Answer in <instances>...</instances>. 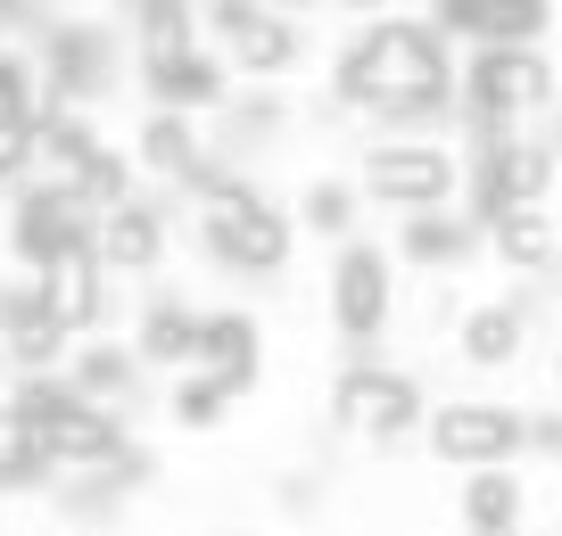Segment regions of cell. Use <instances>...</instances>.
<instances>
[{"label": "cell", "instance_id": "obj_1", "mask_svg": "<svg viewBox=\"0 0 562 536\" xmlns=\"http://www.w3.org/2000/svg\"><path fill=\"white\" fill-rule=\"evenodd\" d=\"M175 215H191V248L207 273L248 281V289H273L290 264H299V231L281 215V198L265 191L257 173L240 166H207L191 191L175 198Z\"/></svg>", "mask_w": 562, "mask_h": 536}, {"label": "cell", "instance_id": "obj_2", "mask_svg": "<svg viewBox=\"0 0 562 536\" xmlns=\"http://www.w3.org/2000/svg\"><path fill=\"white\" fill-rule=\"evenodd\" d=\"M405 306V273L389 264V248L372 231H356L348 248H331V273H323V313H331L339 364H381L389 330Z\"/></svg>", "mask_w": 562, "mask_h": 536}, {"label": "cell", "instance_id": "obj_3", "mask_svg": "<svg viewBox=\"0 0 562 536\" xmlns=\"http://www.w3.org/2000/svg\"><path fill=\"white\" fill-rule=\"evenodd\" d=\"M422 413H430V388H422V372L397 364V355H381V364H339L331 388H323V421L364 437L372 454H405L422 437Z\"/></svg>", "mask_w": 562, "mask_h": 536}, {"label": "cell", "instance_id": "obj_4", "mask_svg": "<svg viewBox=\"0 0 562 536\" xmlns=\"http://www.w3.org/2000/svg\"><path fill=\"white\" fill-rule=\"evenodd\" d=\"M25 50H34L42 100H50V107H83V116H100V107L124 91V75H133L124 34H116L108 18H67V9H58L50 34L25 42Z\"/></svg>", "mask_w": 562, "mask_h": 536}, {"label": "cell", "instance_id": "obj_5", "mask_svg": "<svg viewBox=\"0 0 562 536\" xmlns=\"http://www.w3.org/2000/svg\"><path fill=\"white\" fill-rule=\"evenodd\" d=\"M554 107H562V83L546 50H463L456 58V116L496 124V133H529Z\"/></svg>", "mask_w": 562, "mask_h": 536}, {"label": "cell", "instance_id": "obj_6", "mask_svg": "<svg viewBox=\"0 0 562 536\" xmlns=\"http://www.w3.org/2000/svg\"><path fill=\"white\" fill-rule=\"evenodd\" d=\"M521 421H529V404L488 397V388H472V397H430L414 446L439 470H521Z\"/></svg>", "mask_w": 562, "mask_h": 536}, {"label": "cell", "instance_id": "obj_7", "mask_svg": "<svg viewBox=\"0 0 562 536\" xmlns=\"http://www.w3.org/2000/svg\"><path fill=\"white\" fill-rule=\"evenodd\" d=\"M348 182L381 215H439L456 207V149L447 140H356Z\"/></svg>", "mask_w": 562, "mask_h": 536}, {"label": "cell", "instance_id": "obj_8", "mask_svg": "<svg viewBox=\"0 0 562 536\" xmlns=\"http://www.w3.org/2000/svg\"><path fill=\"white\" fill-rule=\"evenodd\" d=\"M175 240H182V215H175V198H166V191H133L124 207H108L100 224H91V256H100V273L116 281V289H133V281L158 289Z\"/></svg>", "mask_w": 562, "mask_h": 536}, {"label": "cell", "instance_id": "obj_9", "mask_svg": "<svg viewBox=\"0 0 562 536\" xmlns=\"http://www.w3.org/2000/svg\"><path fill=\"white\" fill-rule=\"evenodd\" d=\"M34 306L50 313L67 339H116V313H124V289L100 273V256H91V240H75V248H58L50 264H42L34 281Z\"/></svg>", "mask_w": 562, "mask_h": 536}, {"label": "cell", "instance_id": "obj_10", "mask_svg": "<svg viewBox=\"0 0 562 536\" xmlns=\"http://www.w3.org/2000/svg\"><path fill=\"white\" fill-rule=\"evenodd\" d=\"M306 50H315V34H306L299 9H265V0H240V25L224 34V67L240 91H281V75H299Z\"/></svg>", "mask_w": 562, "mask_h": 536}, {"label": "cell", "instance_id": "obj_11", "mask_svg": "<svg viewBox=\"0 0 562 536\" xmlns=\"http://www.w3.org/2000/svg\"><path fill=\"white\" fill-rule=\"evenodd\" d=\"M529 339H538V322L521 313L513 289L463 297V313L447 322V346H456V364L472 372V380H513V372L529 364Z\"/></svg>", "mask_w": 562, "mask_h": 536}, {"label": "cell", "instance_id": "obj_12", "mask_svg": "<svg viewBox=\"0 0 562 536\" xmlns=\"http://www.w3.org/2000/svg\"><path fill=\"white\" fill-rule=\"evenodd\" d=\"M75 240H91V215L75 207L67 191H50V182H18V191H9V207H0V256L18 264L25 281Z\"/></svg>", "mask_w": 562, "mask_h": 536}, {"label": "cell", "instance_id": "obj_13", "mask_svg": "<svg viewBox=\"0 0 562 536\" xmlns=\"http://www.w3.org/2000/svg\"><path fill=\"white\" fill-rule=\"evenodd\" d=\"M124 91H140V107H158V116H191V124H207L240 83H232V67L207 50V42H199V50H182V58H140Z\"/></svg>", "mask_w": 562, "mask_h": 536}, {"label": "cell", "instance_id": "obj_14", "mask_svg": "<svg viewBox=\"0 0 562 536\" xmlns=\"http://www.w3.org/2000/svg\"><path fill=\"white\" fill-rule=\"evenodd\" d=\"M191 372H207L232 404L265 388V313L257 306H199V355Z\"/></svg>", "mask_w": 562, "mask_h": 536}, {"label": "cell", "instance_id": "obj_15", "mask_svg": "<svg viewBox=\"0 0 562 536\" xmlns=\"http://www.w3.org/2000/svg\"><path fill=\"white\" fill-rule=\"evenodd\" d=\"M124 157H133L140 191H166V198H182L199 173L215 166L207 124H191V116H158V107H140V116H133V140H124Z\"/></svg>", "mask_w": 562, "mask_h": 536}, {"label": "cell", "instance_id": "obj_16", "mask_svg": "<svg viewBox=\"0 0 562 536\" xmlns=\"http://www.w3.org/2000/svg\"><path fill=\"white\" fill-rule=\"evenodd\" d=\"M124 346H133V364L149 372V380H175V372H191V355H199V297H182V289H140V306H133V322H124Z\"/></svg>", "mask_w": 562, "mask_h": 536}, {"label": "cell", "instance_id": "obj_17", "mask_svg": "<svg viewBox=\"0 0 562 536\" xmlns=\"http://www.w3.org/2000/svg\"><path fill=\"white\" fill-rule=\"evenodd\" d=\"M290 124H299V100H290V91H232L207 116V149H215V166L248 173L257 157H273L281 140H290Z\"/></svg>", "mask_w": 562, "mask_h": 536}, {"label": "cell", "instance_id": "obj_18", "mask_svg": "<svg viewBox=\"0 0 562 536\" xmlns=\"http://www.w3.org/2000/svg\"><path fill=\"white\" fill-rule=\"evenodd\" d=\"M389 264L397 273H422V281H463L480 264V231L463 224L456 207H439V215H397V231H389Z\"/></svg>", "mask_w": 562, "mask_h": 536}, {"label": "cell", "instance_id": "obj_19", "mask_svg": "<svg viewBox=\"0 0 562 536\" xmlns=\"http://www.w3.org/2000/svg\"><path fill=\"white\" fill-rule=\"evenodd\" d=\"M67 355H75V339L34 306V289H25V281H9V289H0V380H42V372H67Z\"/></svg>", "mask_w": 562, "mask_h": 536}, {"label": "cell", "instance_id": "obj_20", "mask_svg": "<svg viewBox=\"0 0 562 536\" xmlns=\"http://www.w3.org/2000/svg\"><path fill=\"white\" fill-rule=\"evenodd\" d=\"M480 256L513 281V289H538V281H562V248H554V207H513L480 231Z\"/></svg>", "mask_w": 562, "mask_h": 536}, {"label": "cell", "instance_id": "obj_21", "mask_svg": "<svg viewBox=\"0 0 562 536\" xmlns=\"http://www.w3.org/2000/svg\"><path fill=\"white\" fill-rule=\"evenodd\" d=\"M67 388H75L83 404H100V413H124V421L149 404V372L133 364V346H124V339H75Z\"/></svg>", "mask_w": 562, "mask_h": 536}, {"label": "cell", "instance_id": "obj_22", "mask_svg": "<svg viewBox=\"0 0 562 536\" xmlns=\"http://www.w3.org/2000/svg\"><path fill=\"white\" fill-rule=\"evenodd\" d=\"M281 215H290L299 240H323V248H348L356 231H364V198H356L348 166H315L299 191L281 198Z\"/></svg>", "mask_w": 562, "mask_h": 536}, {"label": "cell", "instance_id": "obj_23", "mask_svg": "<svg viewBox=\"0 0 562 536\" xmlns=\"http://www.w3.org/2000/svg\"><path fill=\"white\" fill-rule=\"evenodd\" d=\"M108 149V124L83 116V107H34V173L25 182H50V191H75V173Z\"/></svg>", "mask_w": 562, "mask_h": 536}, {"label": "cell", "instance_id": "obj_24", "mask_svg": "<svg viewBox=\"0 0 562 536\" xmlns=\"http://www.w3.org/2000/svg\"><path fill=\"white\" fill-rule=\"evenodd\" d=\"M133 437H140V430H133L124 413L75 404V413H67V421H50V430H42L34 446H42V463H50V470H67V479H75V470H108L124 446H133Z\"/></svg>", "mask_w": 562, "mask_h": 536}, {"label": "cell", "instance_id": "obj_25", "mask_svg": "<svg viewBox=\"0 0 562 536\" xmlns=\"http://www.w3.org/2000/svg\"><path fill=\"white\" fill-rule=\"evenodd\" d=\"M456 528L463 536H521L529 528V479L521 470H463L456 479Z\"/></svg>", "mask_w": 562, "mask_h": 536}, {"label": "cell", "instance_id": "obj_26", "mask_svg": "<svg viewBox=\"0 0 562 536\" xmlns=\"http://www.w3.org/2000/svg\"><path fill=\"white\" fill-rule=\"evenodd\" d=\"M472 157L496 173L505 207H554V191H562V166H554V149H546L538 133H505L496 149H472Z\"/></svg>", "mask_w": 562, "mask_h": 536}, {"label": "cell", "instance_id": "obj_27", "mask_svg": "<svg viewBox=\"0 0 562 536\" xmlns=\"http://www.w3.org/2000/svg\"><path fill=\"white\" fill-rule=\"evenodd\" d=\"M124 58H182V50H199V0H133L124 9Z\"/></svg>", "mask_w": 562, "mask_h": 536}, {"label": "cell", "instance_id": "obj_28", "mask_svg": "<svg viewBox=\"0 0 562 536\" xmlns=\"http://www.w3.org/2000/svg\"><path fill=\"white\" fill-rule=\"evenodd\" d=\"M158 421H166L175 437H215V430L232 421V397L207 380V372H175V380L158 388Z\"/></svg>", "mask_w": 562, "mask_h": 536}, {"label": "cell", "instance_id": "obj_29", "mask_svg": "<svg viewBox=\"0 0 562 536\" xmlns=\"http://www.w3.org/2000/svg\"><path fill=\"white\" fill-rule=\"evenodd\" d=\"M58 470L42 463V446H34V430H25L9 404H0V503H18V495H42Z\"/></svg>", "mask_w": 562, "mask_h": 536}, {"label": "cell", "instance_id": "obj_30", "mask_svg": "<svg viewBox=\"0 0 562 536\" xmlns=\"http://www.w3.org/2000/svg\"><path fill=\"white\" fill-rule=\"evenodd\" d=\"M133 191H140V173H133V157H124L116 140H108V149L91 157L83 173H75V191H67V198H75V207L91 215V224H100V215H108V207H124V198H133Z\"/></svg>", "mask_w": 562, "mask_h": 536}, {"label": "cell", "instance_id": "obj_31", "mask_svg": "<svg viewBox=\"0 0 562 536\" xmlns=\"http://www.w3.org/2000/svg\"><path fill=\"white\" fill-rule=\"evenodd\" d=\"M50 503H58V520H75V528H116V520H124V495L108 479H91V470L50 479Z\"/></svg>", "mask_w": 562, "mask_h": 536}, {"label": "cell", "instance_id": "obj_32", "mask_svg": "<svg viewBox=\"0 0 562 536\" xmlns=\"http://www.w3.org/2000/svg\"><path fill=\"white\" fill-rule=\"evenodd\" d=\"M34 107H42L34 50H25V42H9V50H0V116H34Z\"/></svg>", "mask_w": 562, "mask_h": 536}, {"label": "cell", "instance_id": "obj_33", "mask_svg": "<svg viewBox=\"0 0 562 536\" xmlns=\"http://www.w3.org/2000/svg\"><path fill=\"white\" fill-rule=\"evenodd\" d=\"M91 479H108V487H116L124 503H133L140 487H158V446H149V437H133V446H124V454H116L108 470H91Z\"/></svg>", "mask_w": 562, "mask_h": 536}, {"label": "cell", "instance_id": "obj_34", "mask_svg": "<svg viewBox=\"0 0 562 536\" xmlns=\"http://www.w3.org/2000/svg\"><path fill=\"white\" fill-rule=\"evenodd\" d=\"M521 463H562V404H529V421H521Z\"/></svg>", "mask_w": 562, "mask_h": 536}, {"label": "cell", "instance_id": "obj_35", "mask_svg": "<svg viewBox=\"0 0 562 536\" xmlns=\"http://www.w3.org/2000/svg\"><path fill=\"white\" fill-rule=\"evenodd\" d=\"M273 503H281V520H315L323 512V470H290V479H273Z\"/></svg>", "mask_w": 562, "mask_h": 536}, {"label": "cell", "instance_id": "obj_36", "mask_svg": "<svg viewBox=\"0 0 562 536\" xmlns=\"http://www.w3.org/2000/svg\"><path fill=\"white\" fill-rule=\"evenodd\" d=\"M0 173L9 182L34 173V116H0Z\"/></svg>", "mask_w": 562, "mask_h": 536}, {"label": "cell", "instance_id": "obj_37", "mask_svg": "<svg viewBox=\"0 0 562 536\" xmlns=\"http://www.w3.org/2000/svg\"><path fill=\"white\" fill-rule=\"evenodd\" d=\"M546 388H554V404H562V330H554V355H546Z\"/></svg>", "mask_w": 562, "mask_h": 536}, {"label": "cell", "instance_id": "obj_38", "mask_svg": "<svg viewBox=\"0 0 562 536\" xmlns=\"http://www.w3.org/2000/svg\"><path fill=\"white\" fill-rule=\"evenodd\" d=\"M207 536H257V528H207Z\"/></svg>", "mask_w": 562, "mask_h": 536}, {"label": "cell", "instance_id": "obj_39", "mask_svg": "<svg viewBox=\"0 0 562 536\" xmlns=\"http://www.w3.org/2000/svg\"><path fill=\"white\" fill-rule=\"evenodd\" d=\"M9 191H18V182H9V173H0V207H9Z\"/></svg>", "mask_w": 562, "mask_h": 536}, {"label": "cell", "instance_id": "obj_40", "mask_svg": "<svg viewBox=\"0 0 562 536\" xmlns=\"http://www.w3.org/2000/svg\"><path fill=\"white\" fill-rule=\"evenodd\" d=\"M0 536H9V503H0Z\"/></svg>", "mask_w": 562, "mask_h": 536}, {"label": "cell", "instance_id": "obj_41", "mask_svg": "<svg viewBox=\"0 0 562 536\" xmlns=\"http://www.w3.org/2000/svg\"><path fill=\"white\" fill-rule=\"evenodd\" d=\"M554 248H562V215H554Z\"/></svg>", "mask_w": 562, "mask_h": 536}, {"label": "cell", "instance_id": "obj_42", "mask_svg": "<svg viewBox=\"0 0 562 536\" xmlns=\"http://www.w3.org/2000/svg\"><path fill=\"white\" fill-rule=\"evenodd\" d=\"M521 536H554V528H521Z\"/></svg>", "mask_w": 562, "mask_h": 536}, {"label": "cell", "instance_id": "obj_43", "mask_svg": "<svg viewBox=\"0 0 562 536\" xmlns=\"http://www.w3.org/2000/svg\"><path fill=\"white\" fill-rule=\"evenodd\" d=\"M554 83H562V67H554Z\"/></svg>", "mask_w": 562, "mask_h": 536}]
</instances>
